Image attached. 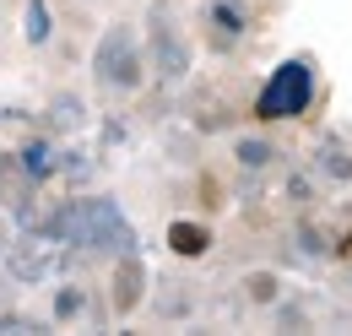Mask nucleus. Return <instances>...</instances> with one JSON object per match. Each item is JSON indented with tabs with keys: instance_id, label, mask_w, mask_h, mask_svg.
Segmentation results:
<instances>
[{
	"instance_id": "7ed1b4c3",
	"label": "nucleus",
	"mask_w": 352,
	"mask_h": 336,
	"mask_svg": "<svg viewBox=\"0 0 352 336\" xmlns=\"http://www.w3.org/2000/svg\"><path fill=\"white\" fill-rule=\"evenodd\" d=\"M120 304H125V309L135 304V266H125V271H120Z\"/></svg>"
},
{
	"instance_id": "f257e3e1",
	"label": "nucleus",
	"mask_w": 352,
	"mask_h": 336,
	"mask_svg": "<svg viewBox=\"0 0 352 336\" xmlns=\"http://www.w3.org/2000/svg\"><path fill=\"white\" fill-rule=\"evenodd\" d=\"M304 109H309V65L287 60V65L265 82L255 114H261V120H293V114H304Z\"/></svg>"
},
{
	"instance_id": "f03ea898",
	"label": "nucleus",
	"mask_w": 352,
	"mask_h": 336,
	"mask_svg": "<svg viewBox=\"0 0 352 336\" xmlns=\"http://www.w3.org/2000/svg\"><path fill=\"white\" fill-rule=\"evenodd\" d=\"M168 244H174V255H201L212 244V233L195 228V222H174V228H168Z\"/></svg>"
}]
</instances>
